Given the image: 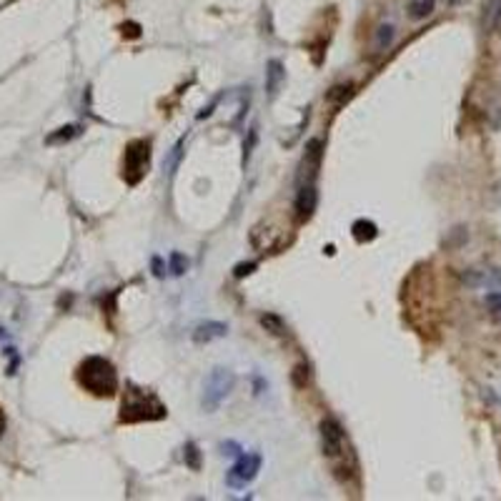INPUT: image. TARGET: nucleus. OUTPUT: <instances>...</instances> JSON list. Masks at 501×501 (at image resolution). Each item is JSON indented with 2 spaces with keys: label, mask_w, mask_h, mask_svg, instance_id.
Masks as SVG:
<instances>
[{
  "label": "nucleus",
  "mask_w": 501,
  "mask_h": 501,
  "mask_svg": "<svg viewBox=\"0 0 501 501\" xmlns=\"http://www.w3.org/2000/svg\"><path fill=\"white\" fill-rule=\"evenodd\" d=\"M261 326H264L269 333H274V336H286V333H289L286 323L281 321L276 313H261Z\"/></svg>",
  "instance_id": "obj_13"
},
{
  "label": "nucleus",
  "mask_w": 501,
  "mask_h": 501,
  "mask_svg": "<svg viewBox=\"0 0 501 501\" xmlns=\"http://www.w3.org/2000/svg\"><path fill=\"white\" fill-rule=\"evenodd\" d=\"M286 80V70L281 65V60H269V68H266V90H269V98H276Z\"/></svg>",
  "instance_id": "obj_10"
},
{
  "label": "nucleus",
  "mask_w": 501,
  "mask_h": 501,
  "mask_svg": "<svg viewBox=\"0 0 501 501\" xmlns=\"http://www.w3.org/2000/svg\"><path fill=\"white\" fill-rule=\"evenodd\" d=\"M181 148H183V141L173 148V153H171V161H168V173H173L176 166H178V158H181Z\"/></svg>",
  "instance_id": "obj_23"
},
{
  "label": "nucleus",
  "mask_w": 501,
  "mask_h": 501,
  "mask_svg": "<svg viewBox=\"0 0 501 501\" xmlns=\"http://www.w3.org/2000/svg\"><path fill=\"white\" fill-rule=\"evenodd\" d=\"M168 264H171V271H173V276H183L185 269H188V259H185L183 254H171Z\"/></svg>",
  "instance_id": "obj_18"
},
{
  "label": "nucleus",
  "mask_w": 501,
  "mask_h": 501,
  "mask_svg": "<svg viewBox=\"0 0 501 501\" xmlns=\"http://www.w3.org/2000/svg\"><path fill=\"white\" fill-rule=\"evenodd\" d=\"M233 384H236L233 371L213 369L211 374H208L206 384H203V399H200L203 409H206V411H216V409L221 406V401L233 391Z\"/></svg>",
  "instance_id": "obj_4"
},
{
  "label": "nucleus",
  "mask_w": 501,
  "mask_h": 501,
  "mask_svg": "<svg viewBox=\"0 0 501 501\" xmlns=\"http://www.w3.org/2000/svg\"><path fill=\"white\" fill-rule=\"evenodd\" d=\"M351 231H354V238L359 243L374 241V238L379 236V228H376V223L374 221H366V218H359V221L351 226Z\"/></svg>",
  "instance_id": "obj_11"
},
{
  "label": "nucleus",
  "mask_w": 501,
  "mask_h": 501,
  "mask_svg": "<svg viewBox=\"0 0 501 501\" xmlns=\"http://www.w3.org/2000/svg\"><path fill=\"white\" fill-rule=\"evenodd\" d=\"M261 471V454H241L238 461L226 474V484L231 489H246Z\"/></svg>",
  "instance_id": "obj_6"
},
{
  "label": "nucleus",
  "mask_w": 501,
  "mask_h": 501,
  "mask_svg": "<svg viewBox=\"0 0 501 501\" xmlns=\"http://www.w3.org/2000/svg\"><path fill=\"white\" fill-rule=\"evenodd\" d=\"M321 158H323V143L318 138L306 143V153H303V161H301V183H313L318 176V168H321Z\"/></svg>",
  "instance_id": "obj_7"
},
{
  "label": "nucleus",
  "mask_w": 501,
  "mask_h": 501,
  "mask_svg": "<svg viewBox=\"0 0 501 501\" xmlns=\"http://www.w3.org/2000/svg\"><path fill=\"white\" fill-rule=\"evenodd\" d=\"M499 18H501V0H491L489 6H486V16H484L486 31H494L499 26Z\"/></svg>",
  "instance_id": "obj_16"
},
{
  "label": "nucleus",
  "mask_w": 501,
  "mask_h": 501,
  "mask_svg": "<svg viewBox=\"0 0 501 501\" xmlns=\"http://www.w3.org/2000/svg\"><path fill=\"white\" fill-rule=\"evenodd\" d=\"M433 11V0H414L411 6H409V16L414 18V21H424V18H429Z\"/></svg>",
  "instance_id": "obj_15"
},
{
  "label": "nucleus",
  "mask_w": 501,
  "mask_h": 501,
  "mask_svg": "<svg viewBox=\"0 0 501 501\" xmlns=\"http://www.w3.org/2000/svg\"><path fill=\"white\" fill-rule=\"evenodd\" d=\"M318 206V190L316 183H301L298 195H296V216L298 221H308Z\"/></svg>",
  "instance_id": "obj_8"
},
{
  "label": "nucleus",
  "mask_w": 501,
  "mask_h": 501,
  "mask_svg": "<svg viewBox=\"0 0 501 501\" xmlns=\"http://www.w3.org/2000/svg\"><path fill=\"white\" fill-rule=\"evenodd\" d=\"M78 384L93 396H113L118 391L116 366L103 356H88L78 366Z\"/></svg>",
  "instance_id": "obj_2"
},
{
  "label": "nucleus",
  "mask_w": 501,
  "mask_h": 501,
  "mask_svg": "<svg viewBox=\"0 0 501 501\" xmlns=\"http://www.w3.org/2000/svg\"><path fill=\"white\" fill-rule=\"evenodd\" d=\"M486 306H489L494 313H501V291H499V293H489V296H486Z\"/></svg>",
  "instance_id": "obj_22"
},
{
  "label": "nucleus",
  "mask_w": 501,
  "mask_h": 501,
  "mask_svg": "<svg viewBox=\"0 0 501 501\" xmlns=\"http://www.w3.org/2000/svg\"><path fill=\"white\" fill-rule=\"evenodd\" d=\"M256 141H259V133H256V128H251V131H248V141L243 143V163H248V158L254 153Z\"/></svg>",
  "instance_id": "obj_19"
},
{
  "label": "nucleus",
  "mask_w": 501,
  "mask_h": 501,
  "mask_svg": "<svg viewBox=\"0 0 501 501\" xmlns=\"http://www.w3.org/2000/svg\"><path fill=\"white\" fill-rule=\"evenodd\" d=\"M321 446H323V456L331 464L333 474L341 481H348L351 476H359V461H356L354 446L348 441L343 426L336 421L333 416H326L321 421Z\"/></svg>",
  "instance_id": "obj_1"
},
{
  "label": "nucleus",
  "mask_w": 501,
  "mask_h": 501,
  "mask_svg": "<svg viewBox=\"0 0 501 501\" xmlns=\"http://www.w3.org/2000/svg\"><path fill=\"white\" fill-rule=\"evenodd\" d=\"M148 161H151L148 143L146 141H133L131 146L126 148V156H123V178H126V183L136 185L138 181L146 176Z\"/></svg>",
  "instance_id": "obj_5"
},
{
  "label": "nucleus",
  "mask_w": 501,
  "mask_h": 501,
  "mask_svg": "<svg viewBox=\"0 0 501 501\" xmlns=\"http://www.w3.org/2000/svg\"><path fill=\"white\" fill-rule=\"evenodd\" d=\"M254 269H256V264H241V266H236L233 276H236V279H243V276H248Z\"/></svg>",
  "instance_id": "obj_25"
},
{
  "label": "nucleus",
  "mask_w": 501,
  "mask_h": 501,
  "mask_svg": "<svg viewBox=\"0 0 501 501\" xmlns=\"http://www.w3.org/2000/svg\"><path fill=\"white\" fill-rule=\"evenodd\" d=\"M228 333V326L221 321H206V323H198L193 331V341L195 343H208L213 338H223Z\"/></svg>",
  "instance_id": "obj_9"
},
{
  "label": "nucleus",
  "mask_w": 501,
  "mask_h": 501,
  "mask_svg": "<svg viewBox=\"0 0 501 501\" xmlns=\"http://www.w3.org/2000/svg\"><path fill=\"white\" fill-rule=\"evenodd\" d=\"M166 406L158 401L153 391L136 389L128 386L126 396L121 404V421L123 424H138V421H158L166 416Z\"/></svg>",
  "instance_id": "obj_3"
},
{
  "label": "nucleus",
  "mask_w": 501,
  "mask_h": 501,
  "mask_svg": "<svg viewBox=\"0 0 501 501\" xmlns=\"http://www.w3.org/2000/svg\"><path fill=\"white\" fill-rule=\"evenodd\" d=\"M80 133L78 126H65V128H58V133H53V136H48V143H63V141H70V138H75Z\"/></svg>",
  "instance_id": "obj_17"
},
{
  "label": "nucleus",
  "mask_w": 501,
  "mask_h": 501,
  "mask_svg": "<svg viewBox=\"0 0 501 501\" xmlns=\"http://www.w3.org/2000/svg\"><path fill=\"white\" fill-rule=\"evenodd\" d=\"M394 26H379V31H376V41H374V48L379 50V53H384L386 48H391V43H394Z\"/></svg>",
  "instance_id": "obj_14"
},
{
  "label": "nucleus",
  "mask_w": 501,
  "mask_h": 501,
  "mask_svg": "<svg viewBox=\"0 0 501 501\" xmlns=\"http://www.w3.org/2000/svg\"><path fill=\"white\" fill-rule=\"evenodd\" d=\"M223 454H228V456H236V459H238V456H241L243 454V451H241V448H238V443H233V441H228V443H223Z\"/></svg>",
  "instance_id": "obj_24"
},
{
  "label": "nucleus",
  "mask_w": 501,
  "mask_h": 501,
  "mask_svg": "<svg viewBox=\"0 0 501 501\" xmlns=\"http://www.w3.org/2000/svg\"><path fill=\"white\" fill-rule=\"evenodd\" d=\"M496 281H499V284H501V271H499V274H496Z\"/></svg>",
  "instance_id": "obj_26"
},
{
  "label": "nucleus",
  "mask_w": 501,
  "mask_h": 501,
  "mask_svg": "<svg viewBox=\"0 0 501 501\" xmlns=\"http://www.w3.org/2000/svg\"><path fill=\"white\" fill-rule=\"evenodd\" d=\"M306 381H308V366H296L293 369V384L298 386V389H303L306 386Z\"/></svg>",
  "instance_id": "obj_21"
},
{
  "label": "nucleus",
  "mask_w": 501,
  "mask_h": 501,
  "mask_svg": "<svg viewBox=\"0 0 501 501\" xmlns=\"http://www.w3.org/2000/svg\"><path fill=\"white\" fill-rule=\"evenodd\" d=\"M351 95H354V85H351V83L333 85V88L326 93V100H328V103H333V106H343V103H346Z\"/></svg>",
  "instance_id": "obj_12"
},
{
  "label": "nucleus",
  "mask_w": 501,
  "mask_h": 501,
  "mask_svg": "<svg viewBox=\"0 0 501 501\" xmlns=\"http://www.w3.org/2000/svg\"><path fill=\"white\" fill-rule=\"evenodd\" d=\"M185 461H188L190 469H198V466H200L198 448H195V443H185Z\"/></svg>",
  "instance_id": "obj_20"
}]
</instances>
